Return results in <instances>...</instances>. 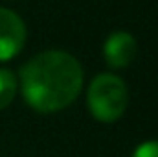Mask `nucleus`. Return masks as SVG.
<instances>
[{"mask_svg":"<svg viewBox=\"0 0 158 157\" xmlns=\"http://www.w3.org/2000/svg\"><path fill=\"white\" fill-rule=\"evenodd\" d=\"M83 70L68 52L48 50L31 57L20 70L24 100L39 113L68 107L81 92Z\"/></svg>","mask_w":158,"mask_h":157,"instance_id":"f257e3e1","label":"nucleus"},{"mask_svg":"<svg viewBox=\"0 0 158 157\" xmlns=\"http://www.w3.org/2000/svg\"><path fill=\"white\" fill-rule=\"evenodd\" d=\"M127 85L125 81L114 74H99L92 79L86 104L92 117L99 122H114L118 120L127 109Z\"/></svg>","mask_w":158,"mask_h":157,"instance_id":"f03ea898","label":"nucleus"},{"mask_svg":"<svg viewBox=\"0 0 158 157\" xmlns=\"http://www.w3.org/2000/svg\"><path fill=\"white\" fill-rule=\"evenodd\" d=\"M26 26L11 9L0 7V61L13 59L24 46Z\"/></svg>","mask_w":158,"mask_h":157,"instance_id":"7ed1b4c3","label":"nucleus"},{"mask_svg":"<svg viewBox=\"0 0 158 157\" xmlns=\"http://www.w3.org/2000/svg\"><path fill=\"white\" fill-rule=\"evenodd\" d=\"M136 52H138V44L134 37L127 32H116L109 35L103 44L105 61L112 69H125L127 65H131L132 59L136 57Z\"/></svg>","mask_w":158,"mask_h":157,"instance_id":"20e7f679","label":"nucleus"},{"mask_svg":"<svg viewBox=\"0 0 158 157\" xmlns=\"http://www.w3.org/2000/svg\"><path fill=\"white\" fill-rule=\"evenodd\" d=\"M17 89H19L17 76L7 69H0V111L13 102Z\"/></svg>","mask_w":158,"mask_h":157,"instance_id":"39448f33","label":"nucleus"},{"mask_svg":"<svg viewBox=\"0 0 158 157\" xmlns=\"http://www.w3.org/2000/svg\"><path fill=\"white\" fill-rule=\"evenodd\" d=\"M132 157H158V141H145L134 150Z\"/></svg>","mask_w":158,"mask_h":157,"instance_id":"423d86ee","label":"nucleus"}]
</instances>
